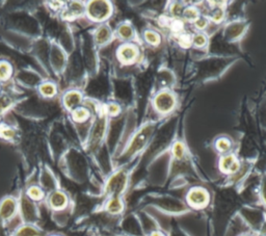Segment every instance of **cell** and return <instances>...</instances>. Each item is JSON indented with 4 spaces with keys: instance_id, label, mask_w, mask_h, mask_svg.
<instances>
[{
    "instance_id": "cell-1",
    "label": "cell",
    "mask_w": 266,
    "mask_h": 236,
    "mask_svg": "<svg viewBox=\"0 0 266 236\" xmlns=\"http://www.w3.org/2000/svg\"><path fill=\"white\" fill-rule=\"evenodd\" d=\"M156 126L153 123H149L144 125L131 139L129 146L126 150V154L128 156H134L138 152H140L151 141L155 132Z\"/></svg>"
},
{
    "instance_id": "cell-2",
    "label": "cell",
    "mask_w": 266,
    "mask_h": 236,
    "mask_svg": "<svg viewBox=\"0 0 266 236\" xmlns=\"http://www.w3.org/2000/svg\"><path fill=\"white\" fill-rule=\"evenodd\" d=\"M210 192L203 186H193L186 193V205L193 209H205L210 204Z\"/></svg>"
},
{
    "instance_id": "cell-3",
    "label": "cell",
    "mask_w": 266,
    "mask_h": 236,
    "mask_svg": "<svg viewBox=\"0 0 266 236\" xmlns=\"http://www.w3.org/2000/svg\"><path fill=\"white\" fill-rule=\"evenodd\" d=\"M129 175L125 170L113 173L106 182L105 190L109 196H122L128 187Z\"/></svg>"
},
{
    "instance_id": "cell-4",
    "label": "cell",
    "mask_w": 266,
    "mask_h": 236,
    "mask_svg": "<svg viewBox=\"0 0 266 236\" xmlns=\"http://www.w3.org/2000/svg\"><path fill=\"white\" fill-rule=\"evenodd\" d=\"M177 105V98L176 95L169 91L162 90L160 91L153 100V106L157 112L161 114L171 113Z\"/></svg>"
},
{
    "instance_id": "cell-5",
    "label": "cell",
    "mask_w": 266,
    "mask_h": 236,
    "mask_svg": "<svg viewBox=\"0 0 266 236\" xmlns=\"http://www.w3.org/2000/svg\"><path fill=\"white\" fill-rule=\"evenodd\" d=\"M112 13V6L108 2H91L87 6V15L94 22L107 20Z\"/></svg>"
},
{
    "instance_id": "cell-6",
    "label": "cell",
    "mask_w": 266,
    "mask_h": 236,
    "mask_svg": "<svg viewBox=\"0 0 266 236\" xmlns=\"http://www.w3.org/2000/svg\"><path fill=\"white\" fill-rule=\"evenodd\" d=\"M218 169L222 174L233 176L240 171V162L233 153H228L220 156Z\"/></svg>"
},
{
    "instance_id": "cell-7",
    "label": "cell",
    "mask_w": 266,
    "mask_h": 236,
    "mask_svg": "<svg viewBox=\"0 0 266 236\" xmlns=\"http://www.w3.org/2000/svg\"><path fill=\"white\" fill-rule=\"evenodd\" d=\"M117 55L119 61L124 64V65H131L134 64L139 55V50L136 45L132 43H126L122 46L117 51Z\"/></svg>"
},
{
    "instance_id": "cell-8",
    "label": "cell",
    "mask_w": 266,
    "mask_h": 236,
    "mask_svg": "<svg viewBox=\"0 0 266 236\" xmlns=\"http://www.w3.org/2000/svg\"><path fill=\"white\" fill-rule=\"evenodd\" d=\"M247 31V25L244 22H233L227 26L224 30V36L228 41H237Z\"/></svg>"
},
{
    "instance_id": "cell-9",
    "label": "cell",
    "mask_w": 266,
    "mask_h": 236,
    "mask_svg": "<svg viewBox=\"0 0 266 236\" xmlns=\"http://www.w3.org/2000/svg\"><path fill=\"white\" fill-rule=\"evenodd\" d=\"M105 210L111 215L121 214L125 210V202L122 196H109L105 203Z\"/></svg>"
},
{
    "instance_id": "cell-10",
    "label": "cell",
    "mask_w": 266,
    "mask_h": 236,
    "mask_svg": "<svg viewBox=\"0 0 266 236\" xmlns=\"http://www.w3.org/2000/svg\"><path fill=\"white\" fill-rule=\"evenodd\" d=\"M94 38H95V42L97 45H99V46L106 45L108 42H110V40L112 38V31H111L110 27L106 24L99 26L95 31Z\"/></svg>"
},
{
    "instance_id": "cell-11",
    "label": "cell",
    "mask_w": 266,
    "mask_h": 236,
    "mask_svg": "<svg viewBox=\"0 0 266 236\" xmlns=\"http://www.w3.org/2000/svg\"><path fill=\"white\" fill-rule=\"evenodd\" d=\"M49 206L55 210L64 209L68 204V198L65 192L63 191H54L49 195L48 199Z\"/></svg>"
},
{
    "instance_id": "cell-12",
    "label": "cell",
    "mask_w": 266,
    "mask_h": 236,
    "mask_svg": "<svg viewBox=\"0 0 266 236\" xmlns=\"http://www.w3.org/2000/svg\"><path fill=\"white\" fill-rule=\"evenodd\" d=\"M117 35L120 40L129 43L130 41L134 40L135 37L134 27L129 22H124L118 26Z\"/></svg>"
},
{
    "instance_id": "cell-13",
    "label": "cell",
    "mask_w": 266,
    "mask_h": 236,
    "mask_svg": "<svg viewBox=\"0 0 266 236\" xmlns=\"http://www.w3.org/2000/svg\"><path fill=\"white\" fill-rule=\"evenodd\" d=\"M83 101V95L77 91H71L64 97V104L68 109H75Z\"/></svg>"
},
{
    "instance_id": "cell-14",
    "label": "cell",
    "mask_w": 266,
    "mask_h": 236,
    "mask_svg": "<svg viewBox=\"0 0 266 236\" xmlns=\"http://www.w3.org/2000/svg\"><path fill=\"white\" fill-rule=\"evenodd\" d=\"M142 37L145 42L150 46H159L161 43V35L158 31L154 29H146L142 32Z\"/></svg>"
},
{
    "instance_id": "cell-15",
    "label": "cell",
    "mask_w": 266,
    "mask_h": 236,
    "mask_svg": "<svg viewBox=\"0 0 266 236\" xmlns=\"http://www.w3.org/2000/svg\"><path fill=\"white\" fill-rule=\"evenodd\" d=\"M232 146L233 145H232L231 140L229 137H224V136L218 137L214 143V147H215L216 151L218 153H220L221 155L230 153V151L232 150Z\"/></svg>"
},
{
    "instance_id": "cell-16",
    "label": "cell",
    "mask_w": 266,
    "mask_h": 236,
    "mask_svg": "<svg viewBox=\"0 0 266 236\" xmlns=\"http://www.w3.org/2000/svg\"><path fill=\"white\" fill-rule=\"evenodd\" d=\"M201 16L199 10L195 6H186L182 13V19L188 23H195V21Z\"/></svg>"
},
{
    "instance_id": "cell-17",
    "label": "cell",
    "mask_w": 266,
    "mask_h": 236,
    "mask_svg": "<svg viewBox=\"0 0 266 236\" xmlns=\"http://www.w3.org/2000/svg\"><path fill=\"white\" fill-rule=\"evenodd\" d=\"M224 16H226V12L222 6H214L208 15V19L211 23L219 24L223 21Z\"/></svg>"
},
{
    "instance_id": "cell-18",
    "label": "cell",
    "mask_w": 266,
    "mask_h": 236,
    "mask_svg": "<svg viewBox=\"0 0 266 236\" xmlns=\"http://www.w3.org/2000/svg\"><path fill=\"white\" fill-rule=\"evenodd\" d=\"M90 110L86 107H76L75 109H73L72 111V116H73V120L75 122H78V123H83L86 122L89 117H90Z\"/></svg>"
},
{
    "instance_id": "cell-19",
    "label": "cell",
    "mask_w": 266,
    "mask_h": 236,
    "mask_svg": "<svg viewBox=\"0 0 266 236\" xmlns=\"http://www.w3.org/2000/svg\"><path fill=\"white\" fill-rule=\"evenodd\" d=\"M208 44V35L205 32H197L192 37V46L197 49H202Z\"/></svg>"
},
{
    "instance_id": "cell-20",
    "label": "cell",
    "mask_w": 266,
    "mask_h": 236,
    "mask_svg": "<svg viewBox=\"0 0 266 236\" xmlns=\"http://www.w3.org/2000/svg\"><path fill=\"white\" fill-rule=\"evenodd\" d=\"M15 211H16V203L12 199L6 200L3 203L2 207H0V214H2L6 219L11 218L15 213Z\"/></svg>"
},
{
    "instance_id": "cell-21",
    "label": "cell",
    "mask_w": 266,
    "mask_h": 236,
    "mask_svg": "<svg viewBox=\"0 0 266 236\" xmlns=\"http://www.w3.org/2000/svg\"><path fill=\"white\" fill-rule=\"evenodd\" d=\"M172 155L176 161H182L186 156V147L182 142H176L172 146Z\"/></svg>"
},
{
    "instance_id": "cell-22",
    "label": "cell",
    "mask_w": 266,
    "mask_h": 236,
    "mask_svg": "<svg viewBox=\"0 0 266 236\" xmlns=\"http://www.w3.org/2000/svg\"><path fill=\"white\" fill-rule=\"evenodd\" d=\"M26 193H27V195H28V198H29L30 200H32V201H41V200L44 199V195H45L44 190H43L41 187L35 186V185L30 186V187L27 189Z\"/></svg>"
},
{
    "instance_id": "cell-23",
    "label": "cell",
    "mask_w": 266,
    "mask_h": 236,
    "mask_svg": "<svg viewBox=\"0 0 266 236\" xmlns=\"http://www.w3.org/2000/svg\"><path fill=\"white\" fill-rule=\"evenodd\" d=\"M85 13V6H83L80 3H72L70 8L68 9L67 16H71L72 18H76L80 15H83Z\"/></svg>"
},
{
    "instance_id": "cell-24",
    "label": "cell",
    "mask_w": 266,
    "mask_h": 236,
    "mask_svg": "<svg viewBox=\"0 0 266 236\" xmlns=\"http://www.w3.org/2000/svg\"><path fill=\"white\" fill-rule=\"evenodd\" d=\"M40 93L42 96H44L46 98H51L52 96L55 95L56 88L51 83H44L40 87Z\"/></svg>"
},
{
    "instance_id": "cell-25",
    "label": "cell",
    "mask_w": 266,
    "mask_h": 236,
    "mask_svg": "<svg viewBox=\"0 0 266 236\" xmlns=\"http://www.w3.org/2000/svg\"><path fill=\"white\" fill-rule=\"evenodd\" d=\"M12 74V67L7 62L0 63V81H8Z\"/></svg>"
},
{
    "instance_id": "cell-26",
    "label": "cell",
    "mask_w": 266,
    "mask_h": 236,
    "mask_svg": "<svg viewBox=\"0 0 266 236\" xmlns=\"http://www.w3.org/2000/svg\"><path fill=\"white\" fill-rule=\"evenodd\" d=\"M210 21L208 19V17H205V16H200L194 23V26L195 28L198 30V32H204V30L208 27Z\"/></svg>"
},
{
    "instance_id": "cell-27",
    "label": "cell",
    "mask_w": 266,
    "mask_h": 236,
    "mask_svg": "<svg viewBox=\"0 0 266 236\" xmlns=\"http://www.w3.org/2000/svg\"><path fill=\"white\" fill-rule=\"evenodd\" d=\"M0 136L6 140H11L15 136V131L8 125H0Z\"/></svg>"
},
{
    "instance_id": "cell-28",
    "label": "cell",
    "mask_w": 266,
    "mask_h": 236,
    "mask_svg": "<svg viewBox=\"0 0 266 236\" xmlns=\"http://www.w3.org/2000/svg\"><path fill=\"white\" fill-rule=\"evenodd\" d=\"M37 234H39V232H37L36 229H34L33 227H30V226H26V227L21 228L17 235L18 236H37Z\"/></svg>"
},
{
    "instance_id": "cell-29",
    "label": "cell",
    "mask_w": 266,
    "mask_h": 236,
    "mask_svg": "<svg viewBox=\"0 0 266 236\" xmlns=\"http://www.w3.org/2000/svg\"><path fill=\"white\" fill-rule=\"evenodd\" d=\"M107 114L111 115V116H116L118 114H120L121 112V106L117 103H110L107 105V109H106Z\"/></svg>"
},
{
    "instance_id": "cell-30",
    "label": "cell",
    "mask_w": 266,
    "mask_h": 236,
    "mask_svg": "<svg viewBox=\"0 0 266 236\" xmlns=\"http://www.w3.org/2000/svg\"><path fill=\"white\" fill-rule=\"evenodd\" d=\"M260 199H261V202L266 206V177H264L262 182H261Z\"/></svg>"
},
{
    "instance_id": "cell-31",
    "label": "cell",
    "mask_w": 266,
    "mask_h": 236,
    "mask_svg": "<svg viewBox=\"0 0 266 236\" xmlns=\"http://www.w3.org/2000/svg\"><path fill=\"white\" fill-rule=\"evenodd\" d=\"M147 236H169L166 232H163V231H161V230H158V229H156V230H153V231H151Z\"/></svg>"
},
{
    "instance_id": "cell-32",
    "label": "cell",
    "mask_w": 266,
    "mask_h": 236,
    "mask_svg": "<svg viewBox=\"0 0 266 236\" xmlns=\"http://www.w3.org/2000/svg\"><path fill=\"white\" fill-rule=\"evenodd\" d=\"M236 236H254V235L252 233H250V232H241V233L237 234Z\"/></svg>"
},
{
    "instance_id": "cell-33",
    "label": "cell",
    "mask_w": 266,
    "mask_h": 236,
    "mask_svg": "<svg viewBox=\"0 0 266 236\" xmlns=\"http://www.w3.org/2000/svg\"><path fill=\"white\" fill-rule=\"evenodd\" d=\"M262 236H266V234H263V235H262Z\"/></svg>"
},
{
    "instance_id": "cell-34",
    "label": "cell",
    "mask_w": 266,
    "mask_h": 236,
    "mask_svg": "<svg viewBox=\"0 0 266 236\" xmlns=\"http://www.w3.org/2000/svg\"><path fill=\"white\" fill-rule=\"evenodd\" d=\"M52 236H58V235H52Z\"/></svg>"
}]
</instances>
